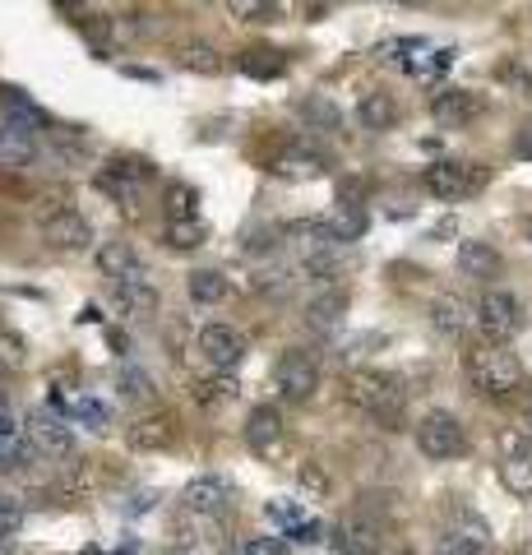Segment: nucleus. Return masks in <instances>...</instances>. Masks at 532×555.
Segmentation results:
<instances>
[{
	"label": "nucleus",
	"mask_w": 532,
	"mask_h": 555,
	"mask_svg": "<svg viewBox=\"0 0 532 555\" xmlns=\"http://www.w3.org/2000/svg\"><path fill=\"white\" fill-rule=\"evenodd\" d=\"M242 555H287V542L283 537H246Z\"/></svg>",
	"instance_id": "obj_43"
},
{
	"label": "nucleus",
	"mask_w": 532,
	"mask_h": 555,
	"mask_svg": "<svg viewBox=\"0 0 532 555\" xmlns=\"http://www.w3.org/2000/svg\"><path fill=\"white\" fill-rule=\"evenodd\" d=\"M236 69H242L246 79H278L287 69V51H278V47H246L242 56H236Z\"/></svg>",
	"instance_id": "obj_25"
},
{
	"label": "nucleus",
	"mask_w": 532,
	"mask_h": 555,
	"mask_svg": "<svg viewBox=\"0 0 532 555\" xmlns=\"http://www.w3.org/2000/svg\"><path fill=\"white\" fill-rule=\"evenodd\" d=\"M163 241L171 250H199L204 241H209V228H204V218H191V222H167Z\"/></svg>",
	"instance_id": "obj_31"
},
{
	"label": "nucleus",
	"mask_w": 532,
	"mask_h": 555,
	"mask_svg": "<svg viewBox=\"0 0 532 555\" xmlns=\"http://www.w3.org/2000/svg\"><path fill=\"white\" fill-rule=\"evenodd\" d=\"M33 158H38V139H33V130L0 126V163H5V167H24Z\"/></svg>",
	"instance_id": "obj_27"
},
{
	"label": "nucleus",
	"mask_w": 532,
	"mask_h": 555,
	"mask_svg": "<svg viewBox=\"0 0 532 555\" xmlns=\"http://www.w3.org/2000/svg\"><path fill=\"white\" fill-rule=\"evenodd\" d=\"M24 343L20 338H10V334H0V375H20L24 371Z\"/></svg>",
	"instance_id": "obj_38"
},
{
	"label": "nucleus",
	"mask_w": 532,
	"mask_h": 555,
	"mask_svg": "<svg viewBox=\"0 0 532 555\" xmlns=\"http://www.w3.org/2000/svg\"><path fill=\"white\" fill-rule=\"evenodd\" d=\"M436 555H486V537H472V532H444Z\"/></svg>",
	"instance_id": "obj_35"
},
{
	"label": "nucleus",
	"mask_w": 532,
	"mask_h": 555,
	"mask_svg": "<svg viewBox=\"0 0 532 555\" xmlns=\"http://www.w3.org/2000/svg\"><path fill=\"white\" fill-rule=\"evenodd\" d=\"M148 181H153V167L144 158H112L107 167L98 171V190L112 204H121V208H134V199H140V190Z\"/></svg>",
	"instance_id": "obj_4"
},
{
	"label": "nucleus",
	"mask_w": 532,
	"mask_h": 555,
	"mask_svg": "<svg viewBox=\"0 0 532 555\" xmlns=\"http://www.w3.org/2000/svg\"><path fill=\"white\" fill-rule=\"evenodd\" d=\"M301 116L311 120V126H320V130H338V126H342V112H338V107H334V102L324 98V93L306 98V102H301Z\"/></svg>",
	"instance_id": "obj_34"
},
{
	"label": "nucleus",
	"mask_w": 532,
	"mask_h": 555,
	"mask_svg": "<svg viewBox=\"0 0 532 555\" xmlns=\"http://www.w3.org/2000/svg\"><path fill=\"white\" fill-rule=\"evenodd\" d=\"M348 315V292L342 287H329V292H315L311 301H306V324L315 328V334H334Z\"/></svg>",
	"instance_id": "obj_21"
},
{
	"label": "nucleus",
	"mask_w": 532,
	"mask_h": 555,
	"mask_svg": "<svg viewBox=\"0 0 532 555\" xmlns=\"http://www.w3.org/2000/svg\"><path fill=\"white\" fill-rule=\"evenodd\" d=\"M38 459V449H33L28 440L24 444H14V440H0V473H14L20 463H33Z\"/></svg>",
	"instance_id": "obj_39"
},
{
	"label": "nucleus",
	"mask_w": 532,
	"mask_h": 555,
	"mask_svg": "<svg viewBox=\"0 0 532 555\" xmlns=\"http://www.w3.org/2000/svg\"><path fill=\"white\" fill-rule=\"evenodd\" d=\"M177 444V422L167 412H153V416H134V426L126 430V449L130 454H167Z\"/></svg>",
	"instance_id": "obj_13"
},
{
	"label": "nucleus",
	"mask_w": 532,
	"mask_h": 555,
	"mask_svg": "<svg viewBox=\"0 0 532 555\" xmlns=\"http://www.w3.org/2000/svg\"><path fill=\"white\" fill-rule=\"evenodd\" d=\"M191 218H199L195 185H171L167 190V222H191Z\"/></svg>",
	"instance_id": "obj_33"
},
{
	"label": "nucleus",
	"mask_w": 532,
	"mask_h": 555,
	"mask_svg": "<svg viewBox=\"0 0 532 555\" xmlns=\"http://www.w3.org/2000/svg\"><path fill=\"white\" fill-rule=\"evenodd\" d=\"M246 444H250V454H260V459H283L287 454V426H283V416L278 408H250L246 416Z\"/></svg>",
	"instance_id": "obj_8"
},
{
	"label": "nucleus",
	"mask_w": 532,
	"mask_h": 555,
	"mask_svg": "<svg viewBox=\"0 0 532 555\" xmlns=\"http://www.w3.org/2000/svg\"><path fill=\"white\" fill-rule=\"evenodd\" d=\"M14 430H20V416H14L10 403L0 398V440H14Z\"/></svg>",
	"instance_id": "obj_44"
},
{
	"label": "nucleus",
	"mask_w": 532,
	"mask_h": 555,
	"mask_svg": "<svg viewBox=\"0 0 532 555\" xmlns=\"http://www.w3.org/2000/svg\"><path fill=\"white\" fill-rule=\"evenodd\" d=\"M185 287H191V301L195 306H218V301H228V278H222L218 269H195L191 278H185Z\"/></svg>",
	"instance_id": "obj_28"
},
{
	"label": "nucleus",
	"mask_w": 532,
	"mask_h": 555,
	"mask_svg": "<svg viewBox=\"0 0 532 555\" xmlns=\"http://www.w3.org/2000/svg\"><path fill=\"white\" fill-rule=\"evenodd\" d=\"M199 352H204V361H209L218 375H232L236 366H242V357L250 352V347H246L242 328H232V324H209V328H199Z\"/></svg>",
	"instance_id": "obj_7"
},
{
	"label": "nucleus",
	"mask_w": 532,
	"mask_h": 555,
	"mask_svg": "<svg viewBox=\"0 0 532 555\" xmlns=\"http://www.w3.org/2000/svg\"><path fill=\"white\" fill-rule=\"evenodd\" d=\"M177 537H181L185 546H204V551H213V555H222V546H228V528H222V518L191 514V509H181Z\"/></svg>",
	"instance_id": "obj_16"
},
{
	"label": "nucleus",
	"mask_w": 532,
	"mask_h": 555,
	"mask_svg": "<svg viewBox=\"0 0 532 555\" xmlns=\"http://www.w3.org/2000/svg\"><path fill=\"white\" fill-rule=\"evenodd\" d=\"M514 153L532 163V120H528V126H519V134H514Z\"/></svg>",
	"instance_id": "obj_45"
},
{
	"label": "nucleus",
	"mask_w": 532,
	"mask_h": 555,
	"mask_svg": "<svg viewBox=\"0 0 532 555\" xmlns=\"http://www.w3.org/2000/svg\"><path fill=\"white\" fill-rule=\"evenodd\" d=\"M273 385H278L287 403H306V398H315V389H320V366L306 352H287L278 366H273Z\"/></svg>",
	"instance_id": "obj_10"
},
{
	"label": "nucleus",
	"mask_w": 532,
	"mask_h": 555,
	"mask_svg": "<svg viewBox=\"0 0 532 555\" xmlns=\"http://www.w3.org/2000/svg\"><path fill=\"white\" fill-rule=\"evenodd\" d=\"M0 555H14V551H5V546H0Z\"/></svg>",
	"instance_id": "obj_49"
},
{
	"label": "nucleus",
	"mask_w": 532,
	"mask_h": 555,
	"mask_svg": "<svg viewBox=\"0 0 532 555\" xmlns=\"http://www.w3.org/2000/svg\"><path fill=\"white\" fill-rule=\"evenodd\" d=\"M195 398L204 408H222V403H232L236 398V379L232 375H204V379H195Z\"/></svg>",
	"instance_id": "obj_32"
},
{
	"label": "nucleus",
	"mask_w": 532,
	"mask_h": 555,
	"mask_svg": "<svg viewBox=\"0 0 532 555\" xmlns=\"http://www.w3.org/2000/svg\"><path fill=\"white\" fill-rule=\"evenodd\" d=\"M356 120H362V130H371V134H385V130H393L399 126V102H393V93H366L362 102H356Z\"/></svg>",
	"instance_id": "obj_24"
},
{
	"label": "nucleus",
	"mask_w": 532,
	"mask_h": 555,
	"mask_svg": "<svg viewBox=\"0 0 532 555\" xmlns=\"http://www.w3.org/2000/svg\"><path fill=\"white\" fill-rule=\"evenodd\" d=\"M177 65L191 69V75H222V56L209 47V42H191L177 51Z\"/></svg>",
	"instance_id": "obj_30"
},
{
	"label": "nucleus",
	"mask_w": 532,
	"mask_h": 555,
	"mask_svg": "<svg viewBox=\"0 0 532 555\" xmlns=\"http://www.w3.org/2000/svg\"><path fill=\"white\" fill-rule=\"evenodd\" d=\"M329 546L334 555H380L385 546V524H375L371 514H348V518H338L334 532H329Z\"/></svg>",
	"instance_id": "obj_5"
},
{
	"label": "nucleus",
	"mask_w": 532,
	"mask_h": 555,
	"mask_svg": "<svg viewBox=\"0 0 532 555\" xmlns=\"http://www.w3.org/2000/svg\"><path fill=\"white\" fill-rule=\"evenodd\" d=\"M269 518H273V524H283V528H291V532H301L306 524H311L297 500H269Z\"/></svg>",
	"instance_id": "obj_37"
},
{
	"label": "nucleus",
	"mask_w": 532,
	"mask_h": 555,
	"mask_svg": "<svg viewBox=\"0 0 532 555\" xmlns=\"http://www.w3.org/2000/svg\"><path fill=\"white\" fill-rule=\"evenodd\" d=\"M458 269L468 278H477V283H486V278H501L505 259L491 241H458Z\"/></svg>",
	"instance_id": "obj_23"
},
{
	"label": "nucleus",
	"mask_w": 532,
	"mask_h": 555,
	"mask_svg": "<svg viewBox=\"0 0 532 555\" xmlns=\"http://www.w3.org/2000/svg\"><path fill=\"white\" fill-rule=\"evenodd\" d=\"M98 273L112 278V287H116V283H134V278H144L140 250H134L130 241H107V246L98 250Z\"/></svg>",
	"instance_id": "obj_17"
},
{
	"label": "nucleus",
	"mask_w": 532,
	"mask_h": 555,
	"mask_svg": "<svg viewBox=\"0 0 532 555\" xmlns=\"http://www.w3.org/2000/svg\"><path fill=\"white\" fill-rule=\"evenodd\" d=\"M75 422H83V426H89V430H107V426H112V412H107V408H102V403H98V398H83V403H79V416H75Z\"/></svg>",
	"instance_id": "obj_41"
},
{
	"label": "nucleus",
	"mask_w": 532,
	"mask_h": 555,
	"mask_svg": "<svg viewBox=\"0 0 532 555\" xmlns=\"http://www.w3.org/2000/svg\"><path fill=\"white\" fill-rule=\"evenodd\" d=\"M463 371H468L472 389L486 398H514L523 389V366L505 347H468L463 352Z\"/></svg>",
	"instance_id": "obj_2"
},
{
	"label": "nucleus",
	"mask_w": 532,
	"mask_h": 555,
	"mask_svg": "<svg viewBox=\"0 0 532 555\" xmlns=\"http://www.w3.org/2000/svg\"><path fill=\"white\" fill-rule=\"evenodd\" d=\"M412 436H417L421 454L436 459V463H450V459L468 454V430H463V422H458L454 412H426Z\"/></svg>",
	"instance_id": "obj_3"
},
{
	"label": "nucleus",
	"mask_w": 532,
	"mask_h": 555,
	"mask_svg": "<svg viewBox=\"0 0 532 555\" xmlns=\"http://www.w3.org/2000/svg\"><path fill=\"white\" fill-rule=\"evenodd\" d=\"M228 14H236V20H246V24H273L278 20V5H264V0H232Z\"/></svg>",
	"instance_id": "obj_36"
},
{
	"label": "nucleus",
	"mask_w": 532,
	"mask_h": 555,
	"mask_svg": "<svg viewBox=\"0 0 532 555\" xmlns=\"http://www.w3.org/2000/svg\"><path fill=\"white\" fill-rule=\"evenodd\" d=\"M454 232H458V222H454V218H444V222H440V228H436L431 236H454Z\"/></svg>",
	"instance_id": "obj_46"
},
{
	"label": "nucleus",
	"mask_w": 532,
	"mask_h": 555,
	"mask_svg": "<svg viewBox=\"0 0 532 555\" xmlns=\"http://www.w3.org/2000/svg\"><path fill=\"white\" fill-rule=\"evenodd\" d=\"M329 236H334V246H348V241H362L366 236V214L356 204H342L338 214L329 218Z\"/></svg>",
	"instance_id": "obj_29"
},
{
	"label": "nucleus",
	"mask_w": 532,
	"mask_h": 555,
	"mask_svg": "<svg viewBox=\"0 0 532 555\" xmlns=\"http://www.w3.org/2000/svg\"><path fill=\"white\" fill-rule=\"evenodd\" d=\"M24 436H28V444L38 449V454H56V459H65V454L75 449V430H70V422H65L61 412H28Z\"/></svg>",
	"instance_id": "obj_11"
},
{
	"label": "nucleus",
	"mask_w": 532,
	"mask_h": 555,
	"mask_svg": "<svg viewBox=\"0 0 532 555\" xmlns=\"http://www.w3.org/2000/svg\"><path fill=\"white\" fill-rule=\"evenodd\" d=\"M273 177H283V181H315L324 177V158L311 149H287L283 158H273Z\"/></svg>",
	"instance_id": "obj_26"
},
{
	"label": "nucleus",
	"mask_w": 532,
	"mask_h": 555,
	"mask_svg": "<svg viewBox=\"0 0 532 555\" xmlns=\"http://www.w3.org/2000/svg\"><path fill=\"white\" fill-rule=\"evenodd\" d=\"M171 555H177V551H171Z\"/></svg>",
	"instance_id": "obj_51"
},
{
	"label": "nucleus",
	"mask_w": 532,
	"mask_h": 555,
	"mask_svg": "<svg viewBox=\"0 0 532 555\" xmlns=\"http://www.w3.org/2000/svg\"><path fill=\"white\" fill-rule=\"evenodd\" d=\"M399 555H412V551H399Z\"/></svg>",
	"instance_id": "obj_50"
},
{
	"label": "nucleus",
	"mask_w": 532,
	"mask_h": 555,
	"mask_svg": "<svg viewBox=\"0 0 532 555\" xmlns=\"http://www.w3.org/2000/svg\"><path fill=\"white\" fill-rule=\"evenodd\" d=\"M228 505H232V481L218 477V473H204L195 481H185V491H181V509H191V514L222 518Z\"/></svg>",
	"instance_id": "obj_12"
},
{
	"label": "nucleus",
	"mask_w": 532,
	"mask_h": 555,
	"mask_svg": "<svg viewBox=\"0 0 532 555\" xmlns=\"http://www.w3.org/2000/svg\"><path fill=\"white\" fill-rule=\"evenodd\" d=\"M482 181H486V171H477V167H468V163H431V167L421 171V185L431 190L436 199H444V204L468 199Z\"/></svg>",
	"instance_id": "obj_6"
},
{
	"label": "nucleus",
	"mask_w": 532,
	"mask_h": 555,
	"mask_svg": "<svg viewBox=\"0 0 532 555\" xmlns=\"http://www.w3.org/2000/svg\"><path fill=\"white\" fill-rule=\"evenodd\" d=\"M482 112V98L468 93V89H440L431 98V116L440 120L444 130H458V126H468V120Z\"/></svg>",
	"instance_id": "obj_18"
},
{
	"label": "nucleus",
	"mask_w": 532,
	"mask_h": 555,
	"mask_svg": "<svg viewBox=\"0 0 532 555\" xmlns=\"http://www.w3.org/2000/svg\"><path fill=\"white\" fill-rule=\"evenodd\" d=\"M528 241H532V218H528Z\"/></svg>",
	"instance_id": "obj_48"
},
{
	"label": "nucleus",
	"mask_w": 532,
	"mask_h": 555,
	"mask_svg": "<svg viewBox=\"0 0 532 555\" xmlns=\"http://www.w3.org/2000/svg\"><path fill=\"white\" fill-rule=\"evenodd\" d=\"M348 403L385 430H403V422H407V389H403V379L389 371L348 375Z\"/></svg>",
	"instance_id": "obj_1"
},
{
	"label": "nucleus",
	"mask_w": 532,
	"mask_h": 555,
	"mask_svg": "<svg viewBox=\"0 0 532 555\" xmlns=\"http://www.w3.org/2000/svg\"><path fill=\"white\" fill-rule=\"evenodd\" d=\"M431 324H436V334H444V338H463L477 324V306L454 297V292H444V297L431 301Z\"/></svg>",
	"instance_id": "obj_19"
},
{
	"label": "nucleus",
	"mask_w": 532,
	"mask_h": 555,
	"mask_svg": "<svg viewBox=\"0 0 532 555\" xmlns=\"http://www.w3.org/2000/svg\"><path fill=\"white\" fill-rule=\"evenodd\" d=\"M501 79H509L514 89H523V98H532V69L523 61H505L501 65Z\"/></svg>",
	"instance_id": "obj_42"
},
{
	"label": "nucleus",
	"mask_w": 532,
	"mask_h": 555,
	"mask_svg": "<svg viewBox=\"0 0 532 555\" xmlns=\"http://www.w3.org/2000/svg\"><path fill=\"white\" fill-rule=\"evenodd\" d=\"M112 306L121 310L126 320H153V310H158V292L144 278H134V283H116L112 287Z\"/></svg>",
	"instance_id": "obj_22"
},
{
	"label": "nucleus",
	"mask_w": 532,
	"mask_h": 555,
	"mask_svg": "<svg viewBox=\"0 0 532 555\" xmlns=\"http://www.w3.org/2000/svg\"><path fill=\"white\" fill-rule=\"evenodd\" d=\"M501 477H505L509 491L532 495V436H505Z\"/></svg>",
	"instance_id": "obj_15"
},
{
	"label": "nucleus",
	"mask_w": 532,
	"mask_h": 555,
	"mask_svg": "<svg viewBox=\"0 0 532 555\" xmlns=\"http://www.w3.org/2000/svg\"><path fill=\"white\" fill-rule=\"evenodd\" d=\"M20 528H24V509H20V500L0 495V542H5V537H14Z\"/></svg>",
	"instance_id": "obj_40"
},
{
	"label": "nucleus",
	"mask_w": 532,
	"mask_h": 555,
	"mask_svg": "<svg viewBox=\"0 0 532 555\" xmlns=\"http://www.w3.org/2000/svg\"><path fill=\"white\" fill-rule=\"evenodd\" d=\"M477 328H482L486 338L505 343L514 328H519V297H514V292H505V287L482 292V301H477Z\"/></svg>",
	"instance_id": "obj_9"
},
{
	"label": "nucleus",
	"mask_w": 532,
	"mask_h": 555,
	"mask_svg": "<svg viewBox=\"0 0 532 555\" xmlns=\"http://www.w3.org/2000/svg\"><path fill=\"white\" fill-rule=\"evenodd\" d=\"M523 426H528V436H532V408H528V416H523Z\"/></svg>",
	"instance_id": "obj_47"
},
{
	"label": "nucleus",
	"mask_w": 532,
	"mask_h": 555,
	"mask_svg": "<svg viewBox=\"0 0 532 555\" xmlns=\"http://www.w3.org/2000/svg\"><path fill=\"white\" fill-rule=\"evenodd\" d=\"M89 241H93V228H89V218H83L79 208H65V214L47 218V246L51 250L79 255V250H89Z\"/></svg>",
	"instance_id": "obj_14"
},
{
	"label": "nucleus",
	"mask_w": 532,
	"mask_h": 555,
	"mask_svg": "<svg viewBox=\"0 0 532 555\" xmlns=\"http://www.w3.org/2000/svg\"><path fill=\"white\" fill-rule=\"evenodd\" d=\"M112 385L134 408H153V403H158V385H153V375L140 366V361H121L116 375H112Z\"/></svg>",
	"instance_id": "obj_20"
}]
</instances>
